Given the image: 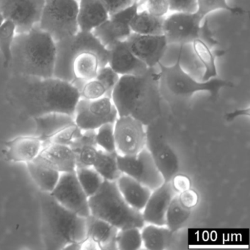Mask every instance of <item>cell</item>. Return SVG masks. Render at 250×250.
I'll return each instance as SVG.
<instances>
[{
	"mask_svg": "<svg viewBox=\"0 0 250 250\" xmlns=\"http://www.w3.org/2000/svg\"><path fill=\"white\" fill-rule=\"evenodd\" d=\"M16 77L13 95L26 115L33 118L49 112H62L74 117L81 97L74 84L55 77Z\"/></svg>",
	"mask_w": 250,
	"mask_h": 250,
	"instance_id": "cell-1",
	"label": "cell"
},
{
	"mask_svg": "<svg viewBox=\"0 0 250 250\" xmlns=\"http://www.w3.org/2000/svg\"><path fill=\"white\" fill-rule=\"evenodd\" d=\"M109 54L92 32L79 31L56 42L53 77L72 84L93 80L99 68L108 65Z\"/></svg>",
	"mask_w": 250,
	"mask_h": 250,
	"instance_id": "cell-2",
	"label": "cell"
},
{
	"mask_svg": "<svg viewBox=\"0 0 250 250\" xmlns=\"http://www.w3.org/2000/svg\"><path fill=\"white\" fill-rule=\"evenodd\" d=\"M159 72L149 68L142 76H121L112 94L118 117L131 116L145 126L162 115Z\"/></svg>",
	"mask_w": 250,
	"mask_h": 250,
	"instance_id": "cell-3",
	"label": "cell"
},
{
	"mask_svg": "<svg viewBox=\"0 0 250 250\" xmlns=\"http://www.w3.org/2000/svg\"><path fill=\"white\" fill-rule=\"evenodd\" d=\"M56 42L39 27L17 33L11 48L8 68L15 76L47 79L53 77Z\"/></svg>",
	"mask_w": 250,
	"mask_h": 250,
	"instance_id": "cell-4",
	"label": "cell"
},
{
	"mask_svg": "<svg viewBox=\"0 0 250 250\" xmlns=\"http://www.w3.org/2000/svg\"><path fill=\"white\" fill-rule=\"evenodd\" d=\"M41 228L46 250H63L68 244L87 238L86 217L61 206L49 193L40 191Z\"/></svg>",
	"mask_w": 250,
	"mask_h": 250,
	"instance_id": "cell-5",
	"label": "cell"
},
{
	"mask_svg": "<svg viewBox=\"0 0 250 250\" xmlns=\"http://www.w3.org/2000/svg\"><path fill=\"white\" fill-rule=\"evenodd\" d=\"M183 46L181 45L176 62L172 66H165L159 62V87L161 94L173 103L187 102L197 92L207 91L216 99L223 87H232L231 82L213 78L206 82H198L184 71L181 65Z\"/></svg>",
	"mask_w": 250,
	"mask_h": 250,
	"instance_id": "cell-6",
	"label": "cell"
},
{
	"mask_svg": "<svg viewBox=\"0 0 250 250\" xmlns=\"http://www.w3.org/2000/svg\"><path fill=\"white\" fill-rule=\"evenodd\" d=\"M90 214L109 222L118 229L146 225L141 211L131 208L121 195L116 182L104 181L99 191L88 197Z\"/></svg>",
	"mask_w": 250,
	"mask_h": 250,
	"instance_id": "cell-7",
	"label": "cell"
},
{
	"mask_svg": "<svg viewBox=\"0 0 250 250\" xmlns=\"http://www.w3.org/2000/svg\"><path fill=\"white\" fill-rule=\"evenodd\" d=\"M79 0H44L39 27L55 42L74 36L79 30Z\"/></svg>",
	"mask_w": 250,
	"mask_h": 250,
	"instance_id": "cell-8",
	"label": "cell"
},
{
	"mask_svg": "<svg viewBox=\"0 0 250 250\" xmlns=\"http://www.w3.org/2000/svg\"><path fill=\"white\" fill-rule=\"evenodd\" d=\"M159 120L160 118L146 125V147L151 154L165 182H168L179 172L180 162L176 153L164 134Z\"/></svg>",
	"mask_w": 250,
	"mask_h": 250,
	"instance_id": "cell-9",
	"label": "cell"
},
{
	"mask_svg": "<svg viewBox=\"0 0 250 250\" xmlns=\"http://www.w3.org/2000/svg\"><path fill=\"white\" fill-rule=\"evenodd\" d=\"M118 111L109 98L96 100L80 99L76 106L74 121L82 131L96 130L104 124H115Z\"/></svg>",
	"mask_w": 250,
	"mask_h": 250,
	"instance_id": "cell-10",
	"label": "cell"
},
{
	"mask_svg": "<svg viewBox=\"0 0 250 250\" xmlns=\"http://www.w3.org/2000/svg\"><path fill=\"white\" fill-rule=\"evenodd\" d=\"M118 167L123 174L128 175L151 191L165 182L147 147L135 156L118 155Z\"/></svg>",
	"mask_w": 250,
	"mask_h": 250,
	"instance_id": "cell-11",
	"label": "cell"
},
{
	"mask_svg": "<svg viewBox=\"0 0 250 250\" xmlns=\"http://www.w3.org/2000/svg\"><path fill=\"white\" fill-rule=\"evenodd\" d=\"M203 19L197 12H172L165 17L163 35L167 44L184 45L200 39Z\"/></svg>",
	"mask_w": 250,
	"mask_h": 250,
	"instance_id": "cell-12",
	"label": "cell"
},
{
	"mask_svg": "<svg viewBox=\"0 0 250 250\" xmlns=\"http://www.w3.org/2000/svg\"><path fill=\"white\" fill-rule=\"evenodd\" d=\"M50 194L61 206L79 216H90L88 197L80 185L75 171L61 173L58 184Z\"/></svg>",
	"mask_w": 250,
	"mask_h": 250,
	"instance_id": "cell-13",
	"label": "cell"
},
{
	"mask_svg": "<svg viewBox=\"0 0 250 250\" xmlns=\"http://www.w3.org/2000/svg\"><path fill=\"white\" fill-rule=\"evenodd\" d=\"M44 0H0V12L17 26V33L30 31L39 25Z\"/></svg>",
	"mask_w": 250,
	"mask_h": 250,
	"instance_id": "cell-14",
	"label": "cell"
},
{
	"mask_svg": "<svg viewBox=\"0 0 250 250\" xmlns=\"http://www.w3.org/2000/svg\"><path fill=\"white\" fill-rule=\"evenodd\" d=\"M115 139L118 154L135 156L146 147V126L132 117H118L115 123Z\"/></svg>",
	"mask_w": 250,
	"mask_h": 250,
	"instance_id": "cell-15",
	"label": "cell"
},
{
	"mask_svg": "<svg viewBox=\"0 0 250 250\" xmlns=\"http://www.w3.org/2000/svg\"><path fill=\"white\" fill-rule=\"evenodd\" d=\"M139 8L138 2H134L128 8L110 16L92 33L107 49L118 42L126 41L132 33L129 23L139 12Z\"/></svg>",
	"mask_w": 250,
	"mask_h": 250,
	"instance_id": "cell-16",
	"label": "cell"
},
{
	"mask_svg": "<svg viewBox=\"0 0 250 250\" xmlns=\"http://www.w3.org/2000/svg\"><path fill=\"white\" fill-rule=\"evenodd\" d=\"M126 42L133 54L148 68H155L158 65L168 46L164 35L153 36L132 33Z\"/></svg>",
	"mask_w": 250,
	"mask_h": 250,
	"instance_id": "cell-17",
	"label": "cell"
},
{
	"mask_svg": "<svg viewBox=\"0 0 250 250\" xmlns=\"http://www.w3.org/2000/svg\"><path fill=\"white\" fill-rule=\"evenodd\" d=\"M108 50V65L120 76L144 75L149 69L145 62L133 54L126 41L112 45Z\"/></svg>",
	"mask_w": 250,
	"mask_h": 250,
	"instance_id": "cell-18",
	"label": "cell"
},
{
	"mask_svg": "<svg viewBox=\"0 0 250 250\" xmlns=\"http://www.w3.org/2000/svg\"><path fill=\"white\" fill-rule=\"evenodd\" d=\"M177 193L170 181L152 191L151 194L142 211L145 223L166 226V213L169 203Z\"/></svg>",
	"mask_w": 250,
	"mask_h": 250,
	"instance_id": "cell-19",
	"label": "cell"
},
{
	"mask_svg": "<svg viewBox=\"0 0 250 250\" xmlns=\"http://www.w3.org/2000/svg\"><path fill=\"white\" fill-rule=\"evenodd\" d=\"M36 161L61 173L74 172L77 167L75 153L71 147L55 143H43Z\"/></svg>",
	"mask_w": 250,
	"mask_h": 250,
	"instance_id": "cell-20",
	"label": "cell"
},
{
	"mask_svg": "<svg viewBox=\"0 0 250 250\" xmlns=\"http://www.w3.org/2000/svg\"><path fill=\"white\" fill-rule=\"evenodd\" d=\"M43 145L37 136H18L4 143L2 153L7 162L27 164L36 159Z\"/></svg>",
	"mask_w": 250,
	"mask_h": 250,
	"instance_id": "cell-21",
	"label": "cell"
},
{
	"mask_svg": "<svg viewBox=\"0 0 250 250\" xmlns=\"http://www.w3.org/2000/svg\"><path fill=\"white\" fill-rule=\"evenodd\" d=\"M36 136L43 143L49 142L60 131L76 125L74 117L62 112H49L35 117Z\"/></svg>",
	"mask_w": 250,
	"mask_h": 250,
	"instance_id": "cell-22",
	"label": "cell"
},
{
	"mask_svg": "<svg viewBox=\"0 0 250 250\" xmlns=\"http://www.w3.org/2000/svg\"><path fill=\"white\" fill-rule=\"evenodd\" d=\"M87 238L99 246V250H118L116 238L119 229L109 222L90 214L86 217Z\"/></svg>",
	"mask_w": 250,
	"mask_h": 250,
	"instance_id": "cell-23",
	"label": "cell"
},
{
	"mask_svg": "<svg viewBox=\"0 0 250 250\" xmlns=\"http://www.w3.org/2000/svg\"><path fill=\"white\" fill-rule=\"evenodd\" d=\"M109 17L100 0H79L77 21L80 31L92 32Z\"/></svg>",
	"mask_w": 250,
	"mask_h": 250,
	"instance_id": "cell-24",
	"label": "cell"
},
{
	"mask_svg": "<svg viewBox=\"0 0 250 250\" xmlns=\"http://www.w3.org/2000/svg\"><path fill=\"white\" fill-rule=\"evenodd\" d=\"M118 189L126 203L135 210L143 211L152 191L125 174L116 181Z\"/></svg>",
	"mask_w": 250,
	"mask_h": 250,
	"instance_id": "cell-25",
	"label": "cell"
},
{
	"mask_svg": "<svg viewBox=\"0 0 250 250\" xmlns=\"http://www.w3.org/2000/svg\"><path fill=\"white\" fill-rule=\"evenodd\" d=\"M96 133V130L83 131L81 135L69 146L75 153L77 167H93L99 150Z\"/></svg>",
	"mask_w": 250,
	"mask_h": 250,
	"instance_id": "cell-26",
	"label": "cell"
},
{
	"mask_svg": "<svg viewBox=\"0 0 250 250\" xmlns=\"http://www.w3.org/2000/svg\"><path fill=\"white\" fill-rule=\"evenodd\" d=\"M143 245L148 250H164L169 248L174 232L167 226L147 224L141 229Z\"/></svg>",
	"mask_w": 250,
	"mask_h": 250,
	"instance_id": "cell-27",
	"label": "cell"
},
{
	"mask_svg": "<svg viewBox=\"0 0 250 250\" xmlns=\"http://www.w3.org/2000/svg\"><path fill=\"white\" fill-rule=\"evenodd\" d=\"M30 178L40 191L50 194L58 184L61 172L38 163L36 161L25 164Z\"/></svg>",
	"mask_w": 250,
	"mask_h": 250,
	"instance_id": "cell-28",
	"label": "cell"
},
{
	"mask_svg": "<svg viewBox=\"0 0 250 250\" xmlns=\"http://www.w3.org/2000/svg\"><path fill=\"white\" fill-rule=\"evenodd\" d=\"M165 17H156L149 14L146 10L138 12L129 23L130 29L134 33L140 35H163Z\"/></svg>",
	"mask_w": 250,
	"mask_h": 250,
	"instance_id": "cell-29",
	"label": "cell"
},
{
	"mask_svg": "<svg viewBox=\"0 0 250 250\" xmlns=\"http://www.w3.org/2000/svg\"><path fill=\"white\" fill-rule=\"evenodd\" d=\"M118 155L117 152L109 153L99 148L93 167L105 181L116 182L117 180L123 175V172L118 167Z\"/></svg>",
	"mask_w": 250,
	"mask_h": 250,
	"instance_id": "cell-30",
	"label": "cell"
},
{
	"mask_svg": "<svg viewBox=\"0 0 250 250\" xmlns=\"http://www.w3.org/2000/svg\"><path fill=\"white\" fill-rule=\"evenodd\" d=\"M191 213V209L181 204L177 194L172 198L167 210L166 226L169 230L175 233L184 226Z\"/></svg>",
	"mask_w": 250,
	"mask_h": 250,
	"instance_id": "cell-31",
	"label": "cell"
},
{
	"mask_svg": "<svg viewBox=\"0 0 250 250\" xmlns=\"http://www.w3.org/2000/svg\"><path fill=\"white\" fill-rule=\"evenodd\" d=\"M193 49L197 58L205 66V74L201 82L208 81L217 77L216 60L210 48L200 39H196L192 42Z\"/></svg>",
	"mask_w": 250,
	"mask_h": 250,
	"instance_id": "cell-32",
	"label": "cell"
},
{
	"mask_svg": "<svg viewBox=\"0 0 250 250\" xmlns=\"http://www.w3.org/2000/svg\"><path fill=\"white\" fill-rule=\"evenodd\" d=\"M75 172L80 185L88 197L99 191L104 181L93 167H77Z\"/></svg>",
	"mask_w": 250,
	"mask_h": 250,
	"instance_id": "cell-33",
	"label": "cell"
},
{
	"mask_svg": "<svg viewBox=\"0 0 250 250\" xmlns=\"http://www.w3.org/2000/svg\"><path fill=\"white\" fill-rule=\"evenodd\" d=\"M17 35V26L14 21L5 20L0 27V52L3 57V65L8 68L11 59V48Z\"/></svg>",
	"mask_w": 250,
	"mask_h": 250,
	"instance_id": "cell-34",
	"label": "cell"
},
{
	"mask_svg": "<svg viewBox=\"0 0 250 250\" xmlns=\"http://www.w3.org/2000/svg\"><path fill=\"white\" fill-rule=\"evenodd\" d=\"M118 250H138L142 248L141 229L130 228L119 229L116 238Z\"/></svg>",
	"mask_w": 250,
	"mask_h": 250,
	"instance_id": "cell-35",
	"label": "cell"
},
{
	"mask_svg": "<svg viewBox=\"0 0 250 250\" xmlns=\"http://www.w3.org/2000/svg\"><path fill=\"white\" fill-rule=\"evenodd\" d=\"M96 141L99 148L104 151L117 152L115 139V124H104L96 130Z\"/></svg>",
	"mask_w": 250,
	"mask_h": 250,
	"instance_id": "cell-36",
	"label": "cell"
},
{
	"mask_svg": "<svg viewBox=\"0 0 250 250\" xmlns=\"http://www.w3.org/2000/svg\"><path fill=\"white\" fill-rule=\"evenodd\" d=\"M197 10L196 12L206 18L208 14L216 10L223 9L232 14H241L242 10L240 8H232L227 3L226 0H197Z\"/></svg>",
	"mask_w": 250,
	"mask_h": 250,
	"instance_id": "cell-37",
	"label": "cell"
},
{
	"mask_svg": "<svg viewBox=\"0 0 250 250\" xmlns=\"http://www.w3.org/2000/svg\"><path fill=\"white\" fill-rule=\"evenodd\" d=\"M121 76L115 72L109 65L99 68L97 75L95 79L99 80L106 89L105 97L112 99V92L119 81Z\"/></svg>",
	"mask_w": 250,
	"mask_h": 250,
	"instance_id": "cell-38",
	"label": "cell"
},
{
	"mask_svg": "<svg viewBox=\"0 0 250 250\" xmlns=\"http://www.w3.org/2000/svg\"><path fill=\"white\" fill-rule=\"evenodd\" d=\"M79 90L81 99L86 100H96L106 95L104 86L96 79L84 82Z\"/></svg>",
	"mask_w": 250,
	"mask_h": 250,
	"instance_id": "cell-39",
	"label": "cell"
},
{
	"mask_svg": "<svg viewBox=\"0 0 250 250\" xmlns=\"http://www.w3.org/2000/svg\"><path fill=\"white\" fill-rule=\"evenodd\" d=\"M82 131L77 125H71L54 136L49 142L55 144L70 146L73 142L81 135Z\"/></svg>",
	"mask_w": 250,
	"mask_h": 250,
	"instance_id": "cell-40",
	"label": "cell"
},
{
	"mask_svg": "<svg viewBox=\"0 0 250 250\" xmlns=\"http://www.w3.org/2000/svg\"><path fill=\"white\" fill-rule=\"evenodd\" d=\"M144 5L146 11L154 17H164L169 11L168 0H146Z\"/></svg>",
	"mask_w": 250,
	"mask_h": 250,
	"instance_id": "cell-41",
	"label": "cell"
},
{
	"mask_svg": "<svg viewBox=\"0 0 250 250\" xmlns=\"http://www.w3.org/2000/svg\"><path fill=\"white\" fill-rule=\"evenodd\" d=\"M171 12L195 13L197 0H168Z\"/></svg>",
	"mask_w": 250,
	"mask_h": 250,
	"instance_id": "cell-42",
	"label": "cell"
},
{
	"mask_svg": "<svg viewBox=\"0 0 250 250\" xmlns=\"http://www.w3.org/2000/svg\"><path fill=\"white\" fill-rule=\"evenodd\" d=\"M109 17L128 8L134 3V0H100Z\"/></svg>",
	"mask_w": 250,
	"mask_h": 250,
	"instance_id": "cell-43",
	"label": "cell"
},
{
	"mask_svg": "<svg viewBox=\"0 0 250 250\" xmlns=\"http://www.w3.org/2000/svg\"><path fill=\"white\" fill-rule=\"evenodd\" d=\"M178 197L181 204L189 209H192L198 203V194L194 190L191 188L179 193L178 194Z\"/></svg>",
	"mask_w": 250,
	"mask_h": 250,
	"instance_id": "cell-44",
	"label": "cell"
},
{
	"mask_svg": "<svg viewBox=\"0 0 250 250\" xmlns=\"http://www.w3.org/2000/svg\"><path fill=\"white\" fill-rule=\"evenodd\" d=\"M172 188L177 194L191 188V181L187 175L176 174L170 181Z\"/></svg>",
	"mask_w": 250,
	"mask_h": 250,
	"instance_id": "cell-45",
	"label": "cell"
},
{
	"mask_svg": "<svg viewBox=\"0 0 250 250\" xmlns=\"http://www.w3.org/2000/svg\"><path fill=\"white\" fill-rule=\"evenodd\" d=\"M200 40L206 43L209 47H213L216 45L219 44V42L213 38V34L208 27V20H205L202 25L201 37Z\"/></svg>",
	"mask_w": 250,
	"mask_h": 250,
	"instance_id": "cell-46",
	"label": "cell"
},
{
	"mask_svg": "<svg viewBox=\"0 0 250 250\" xmlns=\"http://www.w3.org/2000/svg\"><path fill=\"white\" fill-rule=\"evenodd\" d=\"M250 116V108H247L246 109H238V110H235V112H231V113L228 114V116H227V119L228 121H232V120L235 119V118H238V117L240 116Z\"/></svg>",
	"mask_w": 250,
	"mask_h": 250,
	"instance_id": "cell-47",
	"label": "cell"
},
{
	"mask_svg": "<svg viewBox=\"0 0 250 250\" xmlns=\"http://www.w3.org/2000/svg\"><path fill=\"white\" fill-rule=\"evenodd\" d=\"M5 17H3V15H2V13L0 12V27H1V25H2V23L4 22V21H5Z\"/></svg>",
	"mask_w": 250,
	"mask_h": 250,
	"instance_id": "cell-48",
	"label": "cell"
},
{
	"mask_svg": "<svg viewBox=\"0 0 250 250\" xmlns=\"http://www.w3.org/2000/svg\"><path fill=\"white\" fill-rule=\"evenodd\" d=\"M146 0H143V1H142L141 2H140V3H139V5H140V6H141L142 5H144V3H145V2H146Z\"/></svg>",
	"mask_w": 250,
	"mask_h": 250,
	"instance_id": "cell-49",
	"label": "cell"
},
{
	"mask_svg": "<svg viewBox=\"0 0 250 250\" xmlns=\"http://www.w3.org/2000/svg\"><path fill=\"white\" fill-rule=\"evenodd\" d=\"M134 1L135 2H138V4H139V3H140V2H141L142 1H143V0H134Z\"/></svg>",
	"mask_w": 250,
	"mask_h": 250,
	"instance_id": "cell-50",
	"label": "cell"
}]
</instances>
